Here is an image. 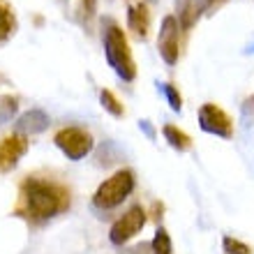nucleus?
Segmentation results:
<instances>
[{
    "label": "nucleus",
    "mask_w": 254,
    "mask_h": 254,
    "mask_svg": "<svg viewBox=\"0 0 254 254\" xmlns=\"http://www.w3.org/2000/svg\"><path fill=\"white\" fill-rule=\"evenodd\" d=\"M100 104L104 111H109V114L114 116V118H123L125 116V107H123L121 102H118V97H116L111 90H100Z\"/></svg>",
    "instance_id": "4468645a"
},
{
    "label": "nucleus",
    "mask_w": 254,
    "mask_h": 254,
    "mask_svg": "<svg viewBox=\"0 0 254 254\" xmlns=\"http://www.w3.org/2000/svg\"><path fill=\"white\" fill-rule=\"evenodd\" d=\"M157 90H160V93H164V97H167V102H169V107L181 114L183 97H181V93H178V88H176L174 83H157Z\"/></svg>",
    "instance_id": "f3484780"
},
{
    "label": "nucleus",
    "mask_w": 254,
    "mask_h": 254,
    "mask_svg": "<svg viewBox=\"0 0 254 254\" xmlns=\"http://www.w3.org/2000/svg\"><path fill=\"white\" fill-rule=\"evenodd\" d=\"M176 12H178V23L183 30H190L194 26V21L199 19L196 0H176Z\"/></svg>",
    "instance_id": "ddd939ff"
},
{
    "label": "nucleus",
    "mask_w": 254,
    "mask_h": 254,
    "mask_svg": "<svg viewBox=\"0 0 254 254\" xmlns=\"http://www.w3.org/2000/svg\"><path fill=\"white\" fill-rule=\"evenodd\" d=\"M95 14H97V0H81V5H79V21L86 28L93 26Z\"/></svg>",
    "instance_id": "a211bd4d"
},
{
    "label": "nucleus",
    "mask_w": 254,
    "mask_h": 254,
    "mask_svg": "<svg viewBox=\"0 0 254 254\" xmlns=\"http://www.w3.org/2000/svg\"><path fill=\"white\" fill-rule=\"evenodd\" d=\"M49 123L51 121H49L47 111H42V109H30V111H26V114H21L19 118H16L14 132L26 134V136H30V134H42L49 127Z\"/></svg>",
    "instance_id": "1a4fd4ad"
},
{
    "label": "nucleus",
    "mask_w": 254,
    "mask_h": 254,
    "mask_svg": "<svg viewBox=\"0 0 254 254\" xmlns=\"http://www.w3.org/2000/svg\"><path fill=\"white\" fill-rule=\"evenodd\" d=\"M28 136L26 134L14 132L9 136L0 141V174H9L12 169H16L19 160L28 153Z\"/></svg>",
    "instance_id": "6e6552de"
},
{
    "label": "nucleus",
    "mask_w": 254,
    "mask_h": 254,
    "mask_svg": "<svg viewBox=\"0 0 254 254\" xmlns=\"http://www.w3.org/2000/svg\"><path fill=\"white\" fill-rule=\"evenodd\" d=\"M19 111V100L14 95H0V127L7 125Z\"/></svg>",
    "instance_id": "dca6fc26"
},
{
    "label": "nucleus",
    "mask_w": 254,
    "mask_h": 254,
    "mask_svg": "<svg viewBox=\"0 0 254 254\" xmlns=\"http://www.w3.org/2000/svg\"><path fill=\"white\" fill-rule=\"evenodd\" d=\"M104 56H107L109 67L123 81L136 79V65H134L132 51H129L127 35L123 33L121 26H116L114 21H107V26H104Z\"/></svg>",
    "instance_id": "f03ea898"
},
{
    "label": "nucleus",
    "mask_w": 254,
    "mask_h": 254,
    "mask_svg": "<svg viewBox=\"0 0 254 254\" xmlns=\"http://www.w3.org/2000/svg\"><path fill=\"white\" fill-rule=\"evenodd\" d=\"M150 250H153V254H171L174 252L171 236H169V231L164 227H160L157 231H155L153 241H150Z\"/></svg>",
    "instance_id": "2eb2a0df"
},
{
    "label": "nucleus",
    "mask_w": 254,
    "mask_h": 254,
    "mask_svg": "<svg viewBox=\"0 0 254 254\" xmlns=\"http://www.w3.org/2000/svg\"><path fill=\"white\" fill-rule=\"evenodd\" d=\"M139 129L146 132L148 139H155V129H153V125H150V121H139Z\"/></svg>",
    "instance_id": "412c9836"
},
{
    "label": "nucleus",
    "mask_w": 254,
    "mask_h": 254,
    "mask_svg": "<svg viewBox=\"0 0 254 254\" xmlns=\"http://www.w3.org/2000/svg\"><path fill=\"white\" fill-rule=\"evenodd\" d=\"M162 134H164V139H167L169 146L174 148V150H178V153H185V150L192 148V139H190V134H185L181 127L164 125L162 127Z\"/></svg>",
    "instance_id": "f8f14e48"
},
{
    "label": "nucleus",
    "mask_w": 254,
    "mask_h": 254,
    "mask_svg": "<svg viewBox=\"0 0 254 254\" xmlns=\"http://www.w3.org/2000/svg\"><path fill=\"white\" fill-rule=\"evenodd\" d=\"M146 222H148L146 210L136 203V206H132L123 217H118V220L111 224V229H109V241L114 243V245H125V243L132 241L136 234H141V229L146 227Z\"/></svg>",
    "instance_id": "39448f33"
},
{
    "label": "nucleus",
    "mask_w": 254,
    "mask_h": 254,
    "mask_svg": "<svg viewBox=\"0 0 254 254\" xmlns=\"http://www.w3.org/2000/svg\"><path fill=\"white\" fill-rule=\"evenodd\" d=\"M199 127L206 134H215V136H222V139H231V136H234V123H231L229 114L222 107L213 104V102L201 104Z\"/></svg>",
    "instance_id": "423d86ee"
},
{
    "label": "nucleus",
    "mask_w": 254,
    "mask_h": 254,
    "mask_svg": "<svg viewBox=\"0 0 254 254\" xmlns=\"http://www.w3.org/2000/svg\"><path fill=\"white\" fill-rule=\"evenodd\" d=\"M157 49H160L162 61L167 63V65H176L178 63V56H181V23L171 14L162 19Z\"/></svg>",
    "instance_id": "0eeeda50"
},
{
    "label": "nucleus",
    "mask_w": 254,
    "mask_h": 254,
    "mask_svg": "<svg viewBox=\"0 0 254 254\" xmlns=\"http://www.w3.org/2000/svg\"><path fill=\"white\" fill-rule=\"evenodd\" d=\"M248 51H250V54H254V44H252V47H250V49H248Z\"/></svg>",
    "instance_id": "4be33fe9"
},
{
    "label": "nucleus",
    "mask_w": 254,
    "mask_h": 254,
    "mask_svg": "<svg viewBox=\"0 0 254 254\" xmlns=\"http://www.w3.org/2000/svg\"><path fill=\"white\" fill-rule=\"evenodd\" d=\"M134 185H136V178H134L132 169H121L116 171L111 178L102 183L97 192L93 194V206L100 208V210H111V208H118L123 201L134 192Z\"/></svg>",
    "instance_id": "7ed1b4c3"
},
{
    "label": "nucleus",
    "mask_w": 254,
    "mask_h": 254,
    "mask_svg": "<svg viewBox=\"0 0 254 254\" xmlns=\"http://www.w3.org/2000/svg\"><path fill=\"white\" fill-rule=\"evenodd\" d=\"M69 190L56 181L28 176L21 183L16 213L33 222H47L69 208Z\"/></svg>",
    "instance_id": "f257e3e1"
},
{
    "label": "nucleus",
    "mask_w": 254,
    "mask_h": 254,
    "mask_svg": "<svg viewBox=\"0 0 254 254\" xmlns=\"http://www.w3.org/2000/svg\"><path fill=\"white\" fill-rule=\"evenodd\" d=\"M222 248H224L227 254H252V248H250V245H245V243L238 241V238H231V236H224Z\"/></svg>",
    "instance_id": "6ab92c4d"
},
{
    "label": "nucleus",
    "mask_w": 254,
    "mask_h": 254,
    "mask_svg": "<svg viewBox=\"0 0 254 254\" xmlns=\"http://www.w3.org/2000/svg\"><path fill=\"white\" fill-rule=\"evenodd\" d=\"M19 30V19L9 0H0V47L7 44Z\"/></svg>",
    "instance_id": "9b49d317"
},
{
    "label": "nucleus",
    "mask_w": 254,
    "mask_h": 254,
    "mask_svg": "<svg viewBox=\"0 0 254 254\" xmlns=\"http://www.w3.org/2000/svg\"><path fill=\"white\" fill-rule=\"evenodd\" d=\"M127 26L139 40H146L148 30H150V12L143 2H134L127 9Z\"/></svg>",
    "instance_id": "9d476101"
},
{
    "label": "nucleus",
    "mask_w": 254,
    "mask_h": 254,
    "mask_svg": "<svg viewBox=\"0 0 254 254\" xmlns=\"http://www.w3.org/2000/svg\"><path fill=\"white\" fill-rule=\"evenodd\" d=\"M54 143L61 148L67 160H72V162L83 160L95 148L93 134L88 132V129H83V127H63V129L56 132Z\"/></svg>",
    "instance_id": "20e7f679"
},
{
    "label": "nucleus",
    "mask_w": 254,
    "mask_h": 254,
    "mask_svg": "<svg viewBox=\"0 0 254 254\" xmlns=\"http://www.w3.org/2000/svg\"><path fill=\"white\" fill-rule=\"evenodd\" d=\"M222 0H196V9L201 12H210V9H215V7L220 5Z\"/></svg>",
    "instance_id": "aec40b11"
}]
</instances>
